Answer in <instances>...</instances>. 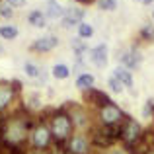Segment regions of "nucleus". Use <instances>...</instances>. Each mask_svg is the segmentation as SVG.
I'll list each match as a JSON object with an SVG mask.
<instances>
[{
	"label": "nucleus",
	"mask_w": 154,
	"mask_h": 154,
	"mask_svg": "<svg viewBox=\"0 0 154 154\" xmlns=\"http://www.w3.org/2000/svg\"><path fill=\"white\" fill-rule=\"evenodd\" d=\"M78 2H82V4H92V2H96V0H78Z\"/></svg>",
	"instance_id": "32"
},
{
	"label": "nucleus",
	"mask_w": 154,
	"mask_h": 154,
	"mask_svg": "<svg viewBox=\"0 0 154 154\" xmlns=\"http://www.w3.org/2000/svg\"><path fill=\"white\" fill-rule=\"evenodd\" d=\"M6 4H10L12 8H22V6H26V0H4Z\"/></svg>",
	"instance_id": "29"
},
{
	"label": "nucleus",
	"mask_w": 154,
	"mask_h": 154,
	"mask_svg": "<svg viewBox=\"0 0 154 154\" xmlns=\"http://www.w3.org/2000/svg\"><path fill=\"white\" fill-rule=\"evenodd\" d=\"M64 111L70 115V121L74 127L78 129H86L88 125H90V115L86 113V109L84 107H78V105H74V102H70V105H68Z\"/></svg>",
	"instance_id": "9"
},
{
	"label": "nucleus",
	"mask_w": 154,
	"mask_h": 154,
	"mask_svg": "<svg viewBox=\"0 0 154 154\" xmlns=\"http://www.w3.org/2000/svg\"><path fill=\"white\" fill-rule=\"evenodd\" d=\"M22 88V82L20 80H14V82H0V111H6L10 107V103L14 102L16 94Z\"/></svg>",
	"instance_id": "7"
},
{
	"label": "nucleus",
	"mask_w": 154,
	"mask_h": 154,
	"mask_svg": "<svg viewBox=\"0 0 154 154\" xmlns=\"http://www.w3.org/2000/svg\"><path fill=\"white\" fill-rule=\"evenodd\" d=\"M84 100H86V102L90 103L92 107H96V109H102V107H105V105L111 103V100L107 98V94H103V92L96 90V88H92V90L84 92Z\"/></svg>",
	"instance_id": "10"
},
{
	"label": "nucleus",
	"mask_w": 154,
	"mask_h": 154,
	"mask_svg": "<svg viewBox=\"0 0 154 154\" xmlns=\"http://www.w3.org/2000/svg\"><path fill=\"white\" fill-rule=\"evenodd\" d=\"M53 76L59 78V80H64V78L70 76V68H68L66 64H55V66H53Z\"/></svg>",
	"instance_id": "20"
},
{
	"label": "nucleus",
	"mask_w": 154,
	"mask_h": 154,
	"mask_svg": "<svg viewBox=\"0 0 154 154\" xmlns=\"http://www.w3.org/2000/svg\"><path fill=\"white\" fill-rule=\"evenodd\" d=\"M107 86H109V90H111L113 94H121V92H123V84H121L115 76H111V78L107 80Z\"/></svg>",
	"instance_id": "25"
},
{
	"label": "nucleus",
	"mask_w": 154,
	"mask_h": 154,
	"mask_svg": "<svg viewBox=\"0 0 154 154\" xmlns=\"http://www.w3.org/2000/svg\"><path fill=\"white\" fill-rule=\"evenodd\" d=\"M82 18H84V10H80V8H68L63 16V27L64 29L78 27L82 23Z\"/></svg>",
	"instance_id": "11"
},
{
	"label": "nucleus",
	"mask_w": 154,
	"mask_h": 154,
	"mask_svg": "<svg viewBox=\"0 0 154 154\" xmlns=\"http://www.w3.org/2000/svg\"><path fill=\"white\" fill-rule=\"evenodd\" d=\"M4 53H6V49H4V45H2V41H0V57L4 55Z\"/></svg>",
	"instance_id": "31"
},
{
	"label": "nucleus",
	"mask_w": 154,
	"mask_h": 154,
	"mask_svg": "<svg viewBox=\"0 0 154 154\" xmlns=\"http://www.w3.org/2000/svg\"><path fill=\"white\" fill-rule=\"evenodd\" d=\"M72 49H74V53H76V59H80V57L88 51V47H86L84 41H80V37H76V39H72Z\"/></svg>",
	"instance_id": "22"
},
{
	"label": "nucleus",
	"mask_w": 154,
	"mask_h": 154,
	"mask_svg": "<svg viewBox=\"0 0 154 154\" xmlns=\"http://www.w3.org/2000/svg\"><path fill=\"white\" fill-rule=\"evenodd\" d=\"M98 6H100V10H103V12H113L117 8V0H100Z\"/></svg>",
	"instance_id": "26"
},
{
	"label": "nucleus",
	"mask_w": 154,
	"mask_h": 154,
	"mask_svg": "<svg viewBox=\"0 0 154 154\" xmlns=\"http://www.w3.org/2000/svg\"><path fill=\"white\" fill-rule=\"evenodd\" d=\"M29 146L31 150H47L53 144V135H51V127L45 123L43 119H35L33 127L29 131Z\"/></svg>",
	"instance_id": "3"
},
{
	"label": "nucleus",
	"mask_w": 154,
	"mask_h": 154,
	"mask_svg": "<svg viewBox=\"0 0 154 154\" xmlns=\"http://www.w3.org/2000/svg\"><path fill=\"white\" fill-rule=\"evenodd\" d=\"M0 37L10 41V39L18 37V27L16 26H0Z\"/></svg>",
	"instance_id": "19"
},
{
	"label": "nucleus",
	"mask_w": 154,
	"mask_h": 154,
	"mask_svg": "<svg viewBox=\"0 0 154 154\" xmlns=\"http://www.w3.org/2000/svg\"><path fill=\"white\" fill-rule=\"evenodd\" d=\"M98 119H100V125H107V127H121V123L125 121V113L111 102L109 105L98 109Z\"/></svg>",
	"instance_id": "6"
},
{
	"label": "nucleus",
	"mask_w": 154,
	"mask_h": 154,
	"mask_svg": "<svg viewBox=\"0 0 154 154\" xmlns=\"http://www.w3.org/2000/svg\"><path fill=\"white\" fill-rule=\"evenodd\" d=\"M94 84H96V78L92 74H88V72H82V74H78V78H76V88H80L82 92L92 90Z\"/></svg>",
	"instance_id": "16"
},
{
	"label": "nucleus",
	"mask_w": 154,
	"mask_h": 154,
	"mask_svg": "<svg viewBox=\"0 0 154 154\" xmlns=\"http://www.w3.org/2000/svg\"><path fill=\"white\" fill-rule=\"evenodd\" d=\"M140 2H143V4H150L152 0H140Z\"/></svg>",
	"instance_id": "33"
},
{
	"label": "nucleus",
	"mask_w": 154,
	"mask_h": 154,
	"mask_svg": "<svg viewBox=\"0 0 154 154\" xmlns=\"http://www.w3.org/2000/svg\"><path fill=\"white\" fill-rule=\"evenodd\" d=\"M140 39H143V41H154V26L144 23L143 29H140Z\"/></svg>",
	"instance_id": "23"
},
{
	"label": "nucleus",
	"mask_w": 154,
	"mask_h": 154,
	"mask_svg": "<svg viewBox=\"0 0 154 154\" xmlns=\"http://www.w3.org/2000/svg\"><path fill=\"white\" fill-rule=\"evenodd\" d=\"M88 55H90L92 64H96L98 68H103L105 64H107V47L105 45H98V47H94V49H90Z\"/></svg>",
	"instance_id": "14"
},
{
	"label": "nucleus",
	"mask_w": 154,
	"mask_h": 154,
	"mask_svg": "<svg viewBox=\"0 0 154 154\" xmlns=\"http://www.w3.org/2000/svg\"><path fill=\"white\" fill-rule=\"evenodd\" d=\"M68 154H90V139L86 135H72L66 143Z\"/></svg>",
	"instance_id": "8"
},
{
	"label": "nucleus",
	"mask_w": 154,
	"mask_h": 154,
	"mask_svg": "<svg viewBox=\"0 0 154 154\" xmlns=\"http://www.w3.org/2000/svg\"><path fill=\"white\" fill-rule=\"evenodd\" d=\"M27 22L31 23V26H35V27H45L47 26V18H45V14L43 12H39V10H33L29 16H27Z\"/></svg>",
	"instance_id": "18"
},
{
	"label": "nucleus",
	"mask_w": 154,
	"mask_h": 154,
	"mask_svg": "<svg viewBox=\"0 0 154 154\" xmlns=\"http://www.w3.org/2000/svg\"><path fill=\"white\" fill-rule=\"evenodd\" d=\"M35 121L31 119V113L27 109H20L14 115L4 119V137L2 144L12 148H22V144L29 139V131L33 127Z\"/></svg>",
	"instance_id": "1"
},
{
	"label": "nucleus",
	"mask_w": 154,
	"mask_h": 154,
	"mask_svg": "<svg viewBox=\"0 0 154 154\" xmlns=\"http://www.w3.org/2000/svg\"><path fill=\"white\" fill-rule=\"evenodd\" d=\"M64 16V8L60 6L57 0H47L45 4V18L55 20V18H63Z\"/></svg>",
	"instance_id": "15"
},
{
	"label": "nucleus",
	"mask_w": 154,
	"mask_h": 154,
	"mask_svg": "<svg viewBox=\"0 0 154 154\" xmlns=\"http://www.w3.org/2000/svg\"><path fill=\"white\" fill-rule=\"evenodd\" d=\"M49 127H51V135H53L55 144H60V146H63L64 143H68L74 125H72V121H70V115H68L64 109H59V111H55L51 115Z\"/></svg>",
	"instance_id": "2"
},
{
	"label": "nucleus",
	"mask_w": 154,
	"mask_h": 154,
	"mask_svg": "<svg viewBox=\"0 0 154 154\" xmlns=\"http://www.w3.org/2000/svg\"><path fill=\"white\" fill-rule=\"evenodd\" d=\"M143 115H144V117H154V100H148V102L144 103Z\"/></svg>",
	"instance_id": "27"
},
{
	"label": "nucleus",
	"mask_w": 154,
	"mask_h": 154,
	"mask_svg": "<svg viewBox=\"0 0 154 154\" xmlns=\"http://www.w3.org/2000/svg\"><path fill=\"white\" fill-rule=\"evenodd\" d=\"M12 6L10 4H6V2H2L0 4V16H4V18H12Z\"/></svg>",
	"instance_id": "28"
},
{
	"label": "nucleus",
	"mask_w": 154,
	"mask_h": 154,
	"mask_svg": "<svg viewBox=\"0 0 154 154\" xmlns=\"http://www.w3.org/2000/svg\"><path fill=\"white\" fill-rule=\"evenodd\" d=\"M26 74L27 76H31V78H41V68L37 66V64H33V63H26Z\"/></svg>",
	"instance_id": "24"
},
{
	"label": "nucleus",
	"mask_w": 154,
	"mask_h": 154,
	"mask_svg": "<svg viewBox=\"0 0 154 154\" xmlns=\"http://www.w3.org/2000/svg\"><path fill=\"white\" fill-rule=\"evenodd\" d=\"M152 20H154V10H152Z\"/></svg>",
	"instance_id": "35"
},
{
	"label": "nucleus",
	"mask_w": 154,
	"mask_h": 154,
	"mask_svg": "<svg viewBox=\"0 0 154 154\" xmlns=\"http://www.w3.org/2000/svg\"><path fill=\"white\" fill-rule=\"evenodd\" d=\"M57 45H59V39H57V35H45V37H41V39H37V41L31 43L29 49L35 51V53H49V51L55 49Z\"/></svg>",
	"instance_id": "12"
},
{
	"label": "nucleus",
	"mask_w": 154,
	"mask_h": 154,
	"mask_svg": "<svg viewBox=\"0 0 154 154\" xmlns=\"http://www.w3.org/2000/svg\"><path fill=\"white\" fill-rule=\"evenodd\" d=\"M105 154H131V150H123V148H113V150H107Z\"/></svg>",
	"instance_id": "30"
},
{
	"label": "nucleus",
	"mask_w": 154,
	"mask_h": 154,
	"mask_svg": "<svg viewBox=\"0 0 154 154\" xmlns=\"http://www.w3.org/2000/svg\"><path fill=\"white\" fill-rule=\"evenodd\" d=\"M115 78L119 80L123 86H127V88H133V74L129 72V68H125V66H119V68H115Z\"/></svg>",
	"instance_id": "17"
},
{
	"label": "nucleus",
	"mask_w": 154,
	"mask_h": 154,
	"mask_svg": "<svg viewBox=\"0 0 154 154\" xmlns=\"http://www.w3.org/2000/svg\"><path fill=\"white\" fill-rule=\"evenodd\" d=\"M121 139V127H107L98 125L92 129V143L98 148H109L115 140Z\"/></svg>",
	"instance_id": "4"
},
{
	"label": "nucleus",
	"mask_w": 154,
	"mask_h": 154,
	"mask_svg": "<svg viewBox=\"0 0 154 154\" xmlns=\"http://www.w3.org/2000/svg\"><path fill=\"white\" fill-rule=\"evenodd\" d=\"M143 135H144V131L139 121H135L133 117H125V121L121 123V140L131 148L143 139Z\"/></svg>",
	"instance_id": "5"
},
{
	"label": "nucleus",
	"mask_w": 154,
	"mask_h": 154,
	"mask_svg": "<svg viewBox=\"0 0 154 154\" xmlns=\"http://www.w3.org/2000/svg\"><path fill=\"white\" fill-rule=\"evenodd\" d=\"M76 29H78V37L88 39V37H92V35H94V27H92L90 23H86V22H82L78 27H76Z\"/></svg>",
	"instance_id": "21"
},
{
	"label": "nucleus",
	"mask_w": 154,
	"mask_h": 154,
	"mask_svg": "<svg viewBox=\"0 0 154 154\" xmlns=\"http://www.w3.org/2000/svg\"><path fill=\"white\" fill-rule=\"evenodd\" d=\"M119 60H121V64H123L125 68H137L140 64V60H143V55L139 53V49H127V51H123L121 53V57H119Z\"/></svg>",
	"instance_id": "13"
},
{
	"label": "nucleus",
	"mask_w": 154,
	"mask_h": 154,
	"mask_svg": "<svg viewBox=\"0 0 154 154\" xmlns=\"http://www.w3.org/2000/svg\"><path fill=\"white\" fill-rule=\"evenodd\" d=\"M146 154H154V148H152V150H148V152H146Z\"/></svg>",
	"instance_id": "34"
}]
</instances>
